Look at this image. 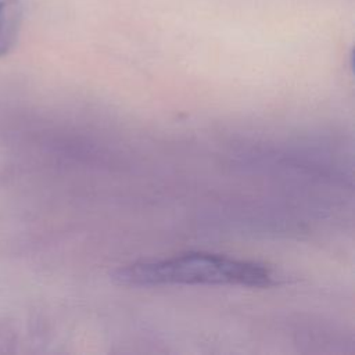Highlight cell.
Masks as SVG:
<instances>
[{"instance_id": "6da1fadb", "label": "cell", "mask_w": 355, "mask_h": 355, "mask_svg": "<svg viewBox=\"0 0 355 355\" xmlns=\"http://www.w3.org/2000/svg\"><path fill=\"white\" fill-rule=\"evenodd\" d=\"M112 280L128 287L162 286H275L276 273L263 263L209 252H187L140 261L112 272Z\"/></svg>"}, {"instance_id": "7a4b0ae2", "label": "cell", "mask_w": 355, "mask_h": 355, "mask_svg": "<svg viewBox=\"0 0 355 355\" xmlns=\"http://www.w3.org/2000/svg\"><path fill=\"white\" fill-rule=\"evenodd\" d=\"M21 19V7L17 0H0V57L15 43Z\"/></svg>"}]
</instances>
